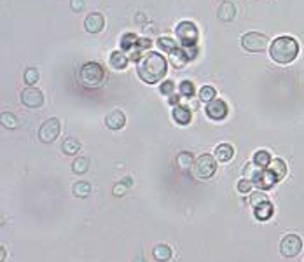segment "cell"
<instances>
[{
    "label": "cell",
    "instance_id": "cell-1",
    "mask_svg": "<svg viewBox=\"0 0 304 262\" xmlns=\"http://www.w3.org/2000/svg\"><path fill=\"white\" fill-rule=\"evenodd\" d=\"M168 63L166 58L159 53L149 51L137 61V72L138 77L147 84H156L166 75Z\"/></svg>",
    "mask_w": 304,
    "mask_h": 262
},
{
    "label": "cell",
    "instance_id": "cell-2",
    "mask_svg": "<svg viewBox=\"0 0 304 262\" xmlns=\"http://www.w3.org/2000/svg\"><path fill=\"white\" fill-rule=\"evenodd\" d=\"M299 54V44L294 37L290 35H282L273 40L269 46V56L273 61L280 63V65H287L292 63Z\"/></svg>",
    "mask_w": 304,
    "mask_h": 262
},
{
    "label": "cell",
    "instance_id": "cell-3",
    "mask_svg": "<svg viewBox=\"0 0 304 262\" xmlns=\"http://www.w3.org/2000/svg\"><path fill=\"white\" fill-rule=\"evenodd\" d=\"M175 35L180 40L183 49L187 47H196L198 46V39H200V32H198V26L192 23V21H180L175 28Z\"/></svg>",
    "mask_w": 304,
    "mask_h": 262
},
{
    "label": "cell",
    "instance_id": "cell-4",
    "mask_svg": "<svg viewBox=\"0 0 304 262\" xmlns=\"http://www.w3.org/2000/svg\"><path fill=\"white\" fill-rule=\"evenodd\" d=\"M103 79H105V72L100 63L89 61L81 68V82L86 87L100 86V84L103 82Z\"/></svg>",
    "mask_w": 304,
    "mask_h": 262
},
{
    "label": "cell",
    "instance_id": "cell-5",
    "mask_svg": "<svg viewBox=\"0 0 304 262\" xmlns=\"http://www.w3.org/2000/svg\"><path fill=\"white\" fill-rule=\"evenodd\" d=\"M267 42L269 39L264 34H259V32H248L242 37V47L250 53H263L267 47Z\"/></svg>",
    "mask_w": 304,
    "mask_h": 262
},
{
    "label": "cell",
    "instance_id": "cell-6",
    "mask_svg": "<svg viewBox=\"0 0 304 262\" xmlns=\"http://www.w3.org/2000/svg\"><path fill=\"white\" fill-rule=\"evenodd\" d=\"M215 170H217V161L210 154H201L194 161V173H196L198 179H210V177H213Z\"/></svg>",
    "mask_w": 304,
    "mask_h": 262
},
{
    "label": "cell",
    "instance_id": "cell-7",
    "mask_svg": "<svg viewBox=\"0 0 304 262\" xmlns=\"http://www.w3.org/2000/svg\"><path fill=\"white\" fill-rule=\"evenodd\" d=\"M60 131H61V122H60V119L51 117L46 122H42L41 129H39V137H41V140L44 141V143H51V141H54L60 137Z\"/></svg>",
    "mask_w": 304,
    "mask_h": 262
},
{
    "label": "cell",
    "instance_id": "cell-8",
    "mask_svg": "<svg viewBox=\"0 0 304 262\" xmlns=\"http://www.w3.org/2000/svg\"><path fill=\"white\" fill-rule=\"evenodd\" d=\"M303 250V240L297 234H287L280 243V252L284 257H296Z\"/></svg>",
    "mask_w": 304,
    "mask_h": 262
},
{
    "label": "cell",
    "instance_id": "cell-9",
    "mask_svg": "<svg viewBox=\"0 0 304 262\" xmlns=\"http://www.w3.org/2000/svg\"><path fill=\"white\" fill-rule=\"evenodd\" d=\"M21 101L30 108H39L44 103V95H42V91L37 89V87H26L21 93Z\"/></svg>",
    "mask_w": 304,
    "mask_h": 262
},
{
    "label": "cell",
    "instance_id": "cell-10",
    "mask_svg": "<svg viewBox=\"0 0 304 262\" xmlns=\"http://www.w3.org/2000/svg\"><path fill=\"white\" fill-rule=\"evenodd\" d=\"M206 116L213 121H222L225 116H227V105H225L224 100H219L215 98L213 101H210L206 105Z\"/></svg>",
    "mask_w": 304,
    "mask_h": 262
},
{
    "label": "cell",
    "instance_id": "cell-11",
    "mask_svg": "<svg viewBox=\"0 0 304 262\" xmlns=\"http://www.w3.org/2000/svg\"><path fill=\"white\" fill-rule=\"evenodd\" d=\"M105 26V18L100 13H91L84 20V28L89 34H100Z\"/></svg>",
    "mask_w": 304,
    "mask_h": 262
},
{
    "label": "cell",
    "instance_id": "cell-12",
    "mask_svg": "<svg viewBox=\"0 0 304 262\" xmlns=\"http://www.w3.org/2000/svg\"><path fill=\"white\" fill-rule=\"evenodd\" d=\"M124 124H126V117L121 110H112V112L105 117V126L108 129H121Z\"/></svg>",
    "mask_w": 304,
    "mask_h": 262
},
{
    "label": "cell",
    "instance_id": "cell-13",
    "mask_svg": "<svg viewBox=\"0 0 304 262\" xmlns=\"http://www.w3.org/2000/svg\"><path fill=\"white\" fill-rule=\"evenodd\" d=\"M149 47H150V40H149V39H140V37H138L137 44H135V46L128 51L129 58L135 60V61H138V60H140V56H143V54H145V51L149 49Z\"/></svg>",
    "mask_w": 304,
    "mask_h": 262
},
{
    "label": "cell",
    "instance_id": "cell-14",
    "mask_svg": "<svg viewBox=\"0 0 304 262\" xmlns=\"http://www.w3.org/2000/svg\"><path fill=\"white\" fill-rule=\"evenodd\" d=\"M275 182H278V180L275 179V175L271 173L269 170H263L261 173H259L257 179L254 180V183L259 189H269V187H273V183Z\"/></svg>",
    "mask_w": 304,
    "mask_h": 262
},
{
    "label": "cell",
    "instance_id": "cell-15",
    "mask_svg": "<svg viewBox=\"0 0 304 262\" xmlns=\"http://www.w3.org/2000/svg\"><path fill=\"white\" fill-rule=\"evenodd\" d=\"M108 63H110V67H114L116 70H124L128 67V56H126L122 51H114L110 54V58H108Z\"/></svg>",
    "mask_w": 304,
    "mask_h": 262
},
{
    "label": "cell",
    "instance_id": "cell-16",
    "mask_svg": "<svg viewBox=\"0 0 304 262\" xmlns=\"http://www.w3.org/2000/svg\"><path fill=\"white\" fill-rule=\"evenodd\" d=\"M173 119L182 126L189 124L191 122V110L187 107H183V105H175L173 107Z\"/></svg>",
    "mask_w": 304,
    "mask_h": 262
},
{
    "label": "cell",
    "instance_id": "cell-17",
    "mask_svg": "<svg viewBox=\"0 0 304 262\" xmlns=\"http://www.w3.org/2000/svg\"><path fill=\"white\" fill-rule=\"evenodd\" d=\"M233 156H234L233 145H229V143H221V145H217V149H215L217 161L227 162V161H231V159H233Z\"/></svg>",
    "mask_w": 304,
    "mask_h": 262
},
{
    "label": "cell",
    "instance_id": "cell-18",
    "mask_svg": "<svg viewBox=\"0 0 304 262\" xmlns=\"http://www.w3.org/2000/svg\"><path fill=\"white\" fill-rule=\"evenodd\" d=\"M170 61L175 68H183L189 61L187 53H185L183 49H179V47H177L173 53H170Z\"/></svg>",
    "mask_w": 304,
    "mask_h": 262
},
{
    "label": "cell",
    "instance_id": "cell-19",
    "mask_svg": "<svg viewBox=\"0 0 304 262\" xmlns=\"http://www.w3.org/2000/svg\"><path fill=\"white\" fill-rule=\"evenodd\" d=\"M267 170L275 175L276 180H282L285 175H287V164H285L282 159H273V161H271V164L267 166Z\"/></svg>",
    "mask_w": 304,
    "mask_h": 262
},
{
    "label": "cell",
    "instance_id": "cell-20",
    "mask_svg": "<svg viewBox=\"0 0 304 262\" xmlns=\"http://www.w3.org/2000/svg\"><path fill=\"white\" fill-rule=\"evenodd\" d=\"M171 248L168 245H164V243H161V245H156L154 250H152V255H154V259L158 262H168L171 259Z\"/></svg>",
    "mask_w": 304,
    "mask_h": 262
},
{
    "label": "cell",
    "instance_id": "cell-21",
    "mask_svg": "<svg viewBox=\"0 0 304 262\" xmlns=\"http://www.w3.org/2000/svg\"><path fill=\"white\" fill-rule=\"evenodd\" d=\"M79 149H81L79 140H77V138H74V137L65 138V141L61 143V150L65 152V154H68V156L77 154V152H79Z\"/></svg>",
    "mask_w": 304,
    "mask_h": 262
},
{
    "label": "cell",
    "instance_id": "cell-22",
    "mask_svg": "<svg viewBox=\"0 0 304 262\" xmlns=\"http://www.w3.org/2000/svg\"><path fill=\"white\" fill-rule=\"evenodd\" d=\"M175 162H177V166H179L182 171H187L189 168H191L192 164H194V161H192V154H191V152H180V154L177 156Z\"/></svg>",
    "mask_w": 304,
    "mask_h": 262
},
{
    "label": "cell",
    "instance_id": "cell-23",
    "mask_svg": "<svg viewBox=\"0 0 304 262\" xmlns=\"http://www.w3.org/2000/svg\"><path fill=\"white\" fill-rule=\"evenodd\" d=\"M254 162L257 164L259 168H267L271 164V156H269V152L267 150H257L254 154Z\"/></svg>",
    "mask_w": 304,
    "mask_h": 262
},
{
    "label": "cell",
    "instance_id": "cell-24",
    "mask_svg": "<svg viewBox=\"0 0 304 262\" xmlns=\"http://www.w3.org/2000/svg\"><path fill=\"white\" fill-rule=\"evenodd\" d=\"M72 192H74L77 198H88L91 194V183L88 182H77L74 183V187H72Z\"/></svg>",
    "mask_w": 304,
    "mask_h": 262
},
{
    "label": "cell",
    "instance_id": "cell-25",
    "mask_svg": "<svg viewBox=\"0 0 304 262\" xmlns=\"http://www.w3.org/2000/svg\"><path fill=\"white\" fill-rule=\"evenodd\" d=\"M255 212V217H257L259 221H267L271 215H273V204L267 201V203L261 204V206H257V208L254 210Z\"/></svg>",
    "mask_w": 304,
    "mask_h": 262
},
{
    "label": "cell",
    "instance_id": "cell-26",
    "mask_svg": "<svg viewBox=\"0 0 304 262\" xmlns=\"http://www.w3.org/2000/svg\"><path fill=\"white\" fill-rule=\"evenodd\" d=\"M219 18H221L222 21H231L234 18V5L231 4V2H225V4L221 5V9H219Z\"/></svg>",
    "mask_w": 304,
    "mask_h": 262
},
{
    "label": "cell",
    "instance_id": "cell-27",
    "mask_svg": "<svg viewBox=\"0 0 304 262\" xmlns=\"http://www.w3.org/2000/svg\"><path fill=\"white\" fill-rule=\"evenodd\" d=\"M261 171H263V168H259L255 162H250V164H246L245 170H243V179L254 182V180L259 177V173H261Z\"/></svg>",
    "mask_w": 304,
    "mask_h": 262
},
{
    "label": "cell",
    "instance_id": "cell-28",
    "mask_svg": "<svg viewBox=\"0 0 304 262\" xmlns=\"http://www.w3.org/2000/svg\"><path fill=\"white\" fill-rule=\"evenodd\" d=\"M158 46L161 47L164 53H173V51L177 49V42H175V39H171V37H161L158 40Z\"/></svg>",
    "mask_w": 304,
    "mask_h": 262
},
{
    "label": "cell",
    "instance_id": "cell-29",
    "mask_svg": "<svg viewBox=\"0 0 304 262\" xmlns=\"http://www.w3.org/2000/svg\"><path fill=\"white\" fill-rule=\"evenodd\" d=\"M72 170H74V173H77V175L86 173V171L89 170V159H86V158H77L74 161V164H72Z\"/></svg>",
    "mask_w": 304,
    "mask_h": 262
},
{
    "label": "cell",
    "instance_id": "cell-30",
    "mask_svg": "<svg viewBox=\"0 0 304 262\" xmlns=\"http://www.w3.org/2000/svg\"><path fill=\"white\" fill-rule=\"evenodd\" d=\"M217 96V91L213 89L212 86H203L200 89V100L201 101H206V103H210V101L215 100Z\"/></svg>",
    "mask_w": 304,
    "mask_h": 262
},
{
    "label": "cell",
    "instance_id": "cell-31",
    "mask_svg": "<svg viewBox=\"0 0 304 262\" xmlns=\"http://www.w3.org/2000/svg\"><path fill=\"white\" fill-rule=\"evenodd\" d=\"M137 40H138V37L135 34H124L122 35V39H121V49L122 51H129L131 47L137 44Z\"/></svg>",
    "mask_w": 304,
    "mask_h": 262
},
{
    "label": "cell",
    "instance_id": "cell-32",
    "mask_svg": "<svg viewBox=\"0 0 304 262\" xmlns=\"http://www.w3.org/2000/svg\"><path fill=\"white\" fill-rule=\"evenodd\" d=\"M37 81H39L37 68H34V67L26 68V70H25V82L28 84V87H34L35 84H37Z\"/></svg>",
    "mask_w": 304,
    "mask_h": 262
},
{
    "label": "cell",
    "instance_id": "cell-33",
    "mask_svg": "<svg viewBox=\"0 0 304 262\" xmlns=\"http://www.w3.org/2000/svg\"><path fill=\"white\" fill-rule=\"evenodd\" d=\"M2 124H4V128L14 129L18 126V117L11 112H4L2 114Z\"/></svg>",
    "mask_w": 304,
    "mask_h": 262
},
{
    "label": "cell",
    "instance_id": "cell-34",
    "mask_svg": "<svg viewBox=\"0 0 304 262\" xmlns=\"http://www.w3.org/2000/svg\"><path fill=\"white\" fill-rule=\"evenodd\" d=\"M267 196L264 194V192H261V191H257V192H254V194L250 196V204L254 206V210L257 208V206H261V204H264V203H267Z\"/></svg>",
    "mask_w": 304,
    "mask_h": 262
},
{
    "label": "cell",
    "instance_id": "cell-35",
    "mask_svg": "<svg viewBox=\"0 0 304 262\" xmlns=\"http://www.w3.org/2000/svg\"><path fill=\"white\" fill-rule=\"evenodd\" d=\"M179 89L182 96H189V98H191V96L194 95V86H192V82H189V81H182Z\"/></svg>",
    "mask_w": 304,
    "mask_h": 262
},
{
    "label": "cell",
    "instance_id": "cell-36",
    "mask_svg": "<svg viewBox=\"0 0 304 262\" xmlns=\"http://www.w3.org/2000/svg\"><path fill=\"white\" fill-rule=\"evenodd\" d=\"M159 91H161V95H173V91H175V84H173V81H164V82L161 84V87H159Z\"/></svg>",
    "mask_w": 304,
    "mask_h": 262
},
{
    "label": "cell",
    "instance_id": "cell-37",
    "mask_svg": "<svg viewBox=\"0 0 304 262\" xmlns=\"http://www.w3.org/2000/svg\"><path fill=\"white\" fill-rule=\"evenodd\" d=\"M250 189H252V182H250V180L243 179V180H240V182H238V191H240V192H250Z\"/></svg>",
    "mask_w": 304,
    "mask_h": 262
},
{
    "label": "cell",
    "instance_id": "cell-38",
    "mask_svg": "<svg viewBox=\"0 0 304 262\" xmlns=\"http://www.w3.org/2000/svg\"><path fill=\"white\" fill-rule=\"evenodd\" d=\"M129 183H131V180H124L122 183L116 185V187H114V194H116V196H122V194H124V191H126V185H129Z\"/></svg>",
    "mask_w": 304,
    "mask_h": 262
},
{
    "label": "cell",
    "instance_id": "cell-39",
    "mask_svg": "<svg viewBox=\"0 0 304 262\" xmlns=\"http://www.w3.org/2000/svg\"><path fill=\"white\" fill-rule=\"evenodd\" d=\"M70 5L75 13H79V11H82V7H84V0H72Z\"/></svg>",
    "mask_w": 304,
    "mask_h": 262
}]
</instances>
